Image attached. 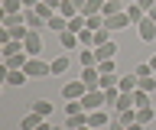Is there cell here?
Masks as SVG:
<instances>
[{
    "instance_id": "obj_5",
    "label": "cell",
    "mask_w": 156,
    "mask_h": 130,
    "mask_svg": "<svg viewBox=\"0 0 156 130\" xmlns=\"http://www.w3.org/2000/svg\"><path fill=\"white\" fill-rule=\"evenodd\" d=\"M104 26H107L111 33H117V30L133 26V23H130V16H127V10H124V13H114V16H104Z\"/></svg>"
},
{
    "instance_id": "obj_10",
    "label": "cell",
    "mask_w": 156,
    "mask_h": 130,
    "mask_svg": "<svg viewBox=\"0 0 156 130\" xmlns=\"http://www.w3.org/2000/svg\"><path fill=\"white\" fill-rule=\"evenodd\" d=\"M42 120H49V117H42L39 111H29V114H23V120H20V127H23V130H36L39 124H42Z\"/></svg>"
},
{
    "instance_id": "obj_23",
    "label": "cell",
    "mask_w": 156,
    "mask_h": 130,
    "mask_svg": "<svg viewBox=\"0 0 156 130\" xmlns=\"http://www.w3.org/2000/svg\"><path fill=\"white\" fill-rule=\"evenodd\" d=\"M78 62H81V69H91V65H98L94 49H81V52H78Z\"/></svg>"
},
{
    "instance_id": "obj_39",
    "label": "cell",
    "mask_w": 156,
    "mask_h": 130,
    "mask_svg": "<svg viewBox=\"0 0 156 130\" xmlns=\"http://www.w3.org/2000/svg\"><path fill=\"white\" fill-rule=\"evenodd\" d=\"M23 7H26V10H36V7H39V0H23Z\"/></svg>"
},
{
    "instance_id": "obj_6",
    "label": "cell",
    "mask_w": 156,
    "mask_h": 130,
    "mask_svg": "<svg viewBox=\"0 0 156 130\" xmlns=\"http://www.w3.org/2000/svg\"><path fill=\"white\" fill-rule=\"evenodd\" d=\"M23 46H26L29 55H42V36H39V30H29L26 39H23Z\"/></svg>"
},
{
    "instance_id": "obj_18",
    "label": "cell",
    "mask_w": 156,
    "mask_h": 130,
    "mask_svg": "<svg viewBox=\"0 0 156 130\" xmlns=\"http://www.w3.org/2000/svg\"><path fill=\"white\" fill-rule=\"evenodd\" d=\"M81 13H85V16H98V13H104V0H85Z\"/></svg>"
},
{
    "instance_id": "obj_17",
    "label": "cell",
    "mask_w": 156,
    "mask_h": 130,
    "mask_svg": "<svg viewBox=\"0 0 156 130\" xmlns=\"http://www.w3.org/2000/svg\"><path fill=\"white\" fill-rule=\"evenodd\" d=\"M29 81V75H26V69H10V75H7V85H26Z\"/></svg>"
},
{
    "instance_id": "obj_8",
    "label": "cell",
    "mask_w": 156,
    "mask_h": 130,
    "mask_svg": "<svg viewBox=\"0 0 156 130\" xmlns=\"http://www.w3.org/2000/svg\"><path fill=\"white\" fill-rule=\"evenodd\" d=\"M136 33H140V39H143V42H153L156 39V20H150V16L140 20V23H136Z\"/></svg>"
},
{
    "instance_id": "obj_44",
    "label": "cell",
    "mask_w": 156,
    "mask_h": 130,
    "mask_svg": "<svg viewBox=\"0 0 156 130\" xmlns=\"http://www.w3.org/2000/svg\"><path fill=\"white\" fill-rule=\"evenodd\" d=\"M150 65H153V72H156V55H153V59H150Z\"/></svg>"
},
{
    "instance_id": "obj_15",
    "label": "cell",
    "mask_w": 156,
    "mask_h": 130,
    "mask_svg": "<svg viewBox=\"0 0 156 130\" xmlns=\"http://www.w3.org/2000/svg\"><path fill=\"white\" fill-rule=\"evenodd\" d=\"M46 26H49L52 33H65V30H68V20L62 16V13H55V16H49V20H46Z\"/></svg>"
},
{
    "instance_id": "obj_12",
    "label": "cell",
    "mask_w": 156,
    "mask_h": 130,
    "mask_svg": "<svg viewBox=\"0 0 156 130\" xmlns=\"http://www.w3.org/2000/svg\"><path fill=\"white\" fill-rule=\"evenodd\" d=\"M94 55H98V62H104V59H114V55H117V42L111 39V42H104V46H98V49H94Z\"/></svg>"
},
{
    "instance_id": "obj_32",
    "label": "cell",
    "mask_w": 156,
    "mask_h": 130,
    "mask_svg": "<svg viewBox=\"0 0 156 130\" xmlns=\"http://www.w3.org/2000/svg\"><path fill=\"white\" fill-rule=\"evenodd\" d=\"M117 81H120V75H117V72H111V75H101V88H117Z\"/></svg>"
},
{
    "instance_id": "obj_7",
    "label": "cell",
    "mask_w": 156,
    "mask_h": 130,
    "mask_svg": "<svg viewBox=\"0 0 156 130\" xmlns=\"http://www.w3.org/2000/svg\"><path fill=\"white\" fill-rule=\"evenodd\" d=\"M81 81H85L88 91H98L101 88V72H98V65H91V69H81Z\"/></svg>"
},
{
    "instance_id": "obj_3",
    "label": "cell",
    "mask_w": 156,
    "mask_h": 130,
    "mask_svg": "<svg viewBox=\"0 0 156 130\" xmlns=\"http://www.w3.org/2000/svg\"><path fill=\"white\" fill-rule=\"evenodd\" d=\"M85 94H88V88H85V81H81V78H78V81H68L65 88H62V98H65V101H81Z\"/></svg>"
},
{
    "instance_id": "obj_41",
    "label": "cell",
    "mask_w": 156,
    "mask_h": 130,
    "mask_svg": "<svg viewBox=\"0 0 156 130\" xmlns=\"http://www.w3.org/2000/svg\"><path fill=\"white\" fill-rule=\"evenodd\" d=\"M127 130H143V124H140V120H133V124H130Z\"/></svg>"
},
{
    "instance_id": "obj_24",
    "label": "cell",
    "mask_w": 156,
    "mask_h": 130,
    "mask_svg": "<svg viewBox=\"0 0 156 130\" xmlns=\"http://www.w3.org/2000/svg\"><path fill=\"white\" fill-rule=\"evenodd\" d=\"M136 120H140V124H153L156 120V111H153V104H150V107H136Z\"/></svg>"
},
{
    "instance_id": "obj_11",
    "label": "cell",
    "mask_w": 156,
    "mask_h": 130,
    "mask_svg": "<svg viewBox=\"0 0 156 130\" xmlns=\"http://www.w3.org/2000/svg\"><path fill=\"white\" fill-rule=\"evenodd\" d=\"M26 62H29V52H16V55H7L3 65L7 69H26Z\"/></svg>"
},
{
    "instance_id": "obj_34",
    "label": "cell",
    "mask_w": 156,
    "mask_h": 130,
    "mask_svg": "<svg viewBox=\"0 0 156 130\" xmlns=\"http://www.w3.org/2000/svg\"><path fill=\"white\" fill-rule=\"evenodd\" d=\"M114 107L117 111H130V107H133V94H120V101H117Z\"/></svg>"
},
{
    "instance_id": "obj_21",
    "label": "cell",
    "mask_w": 156,
    "mask_h": 130,
    "mask_svg": "<svg viewBox=\"0 0 156 130\" xmlns=\"http://www.w3.org/2000/svg\"><path fill=\"white\" fill-rule=\"evenodd\" d=\"M23 16H26V26H29V30H42V26H46V20H42L36 10H23Z\"/></svg>"
},
{
    "instance_id": "obj_30",
    "label": "cell",
    "mask_w": 156,
    "mask_h": 130,
    "mask_svg": "<svg viewBox=\"0 0 156 130\" xmlns=\"http://www.w3.org/2000/svg\"><path fill=\"white\" fill-rule=\"evenodd\" d=\"M33 111H39V114H42V117H52V101H33Z\"/></svg>"
},
{
    "instance_id": "obj_28",
    "label": "cell",
    "mask_w": 156,
    "mask_h": 130,
    "mask_svg": "<svg viewBox=\"0 0 156 130\" xmlns=\"http://www.w3.org/2000/svg\"><path fill=\"white\" fill-rule=\"evenodd\" d=\"M26 7H23V0H3V7H0V13H23Z\"/></svg>"
},
{
    "instance_id": "obj_29",
    "label": "cell",
    "mask_w": 156,
    "mask_h": 130,
    "mask_svg": "<svg viewBox=\"0 0 156 130\" xmlns=\"http://www.w3.org/2000/svg\"><path fill=\"white\" fill-rule=\"evenodd\" d=\"M7 33H10V39H26L29 26H26V23H20V26H7Z\"/></svg>"
},
{
    "instance_id": "obj_1",
    "label": "cell",
    "mask_w": 156,
    "mask_h": 130,
    "mask_svg": "<svg viewBox=\"0 0 156 130\" xmlns=\"http://www.w3.org/2000/svg\"><path fill=\"white\" fill-rule=\"evenodd\" d=\"M26 75H29V78H49V75H52V62H42L39 55H29Z\"/></svg>"
},
{
    "instance_id": "obj_45",
    "label": "cell",
    "mask_w": 156,
    "mask_h": 130,
    "mask_svg": "<svg viewBox=\"0 0 156 130\" xmlns=\"http://www.w3.org/2000/svg\"><path fill=\"white\" fill-rule=\"evenodd\" d=\"M52 130H55V127H52Z\"/></svg>"
},
{
    "instance_id": "obj_37",
    "label": "cell",
    "mask_w": 156,
    "mask_h": 130,
    "mask_svg": "<svg viewBox=\"0 0 156 130\" xmlns=\"http://www.w3.org/2000/svg\"><path fill=\"white\" fill-rule=\"evenodd\" d=\"M81 111H85V107H81V101H68V104H65V114H68V117H72V114H81Z\"/></svg>"
},
{
    "instance_id": "obj_20",
    "label": "cell",
    "mask_w": 156,
    "mask_h": 130,
    "mask_svg": "<svg viewBox=\"0 0 156 130\" xmlns=\"http://www.w3.org/2000/svg\"><path fill=\"white\" fill-rule=\"evenodd\" d=\"M127 16H130V23H133V26H136V23H140V20H146V10H143V7H140V3H136V0H133V3L127 7Z\"/></svg>"
},
{
    "instance_id": "obj_36",
    "label": "cell",
    "mask_w": 156,
    "mask_h": 130,
    "mask_svg": "<svg viewBox=\"0 0 156 130\" xmlns=\"http://www.w3.org/2000/svg\"><path fill=\"white\" fill-rule=\"evenodd\" d=\"M140 88L150 91V94H156V75H150V78H140Z\"/></svg>"
},
{
    "instance_id": "obj_43",
    "label": "cell",
    "mask_w": 156,
    "mask_h": 130,
    "mask_svg": "<svg viewBox=\"0 0 156 130\" xmlns=\"http://www.w3.org/2000/svg\"><path fill=\"white\" fill-rule=\"evenodd\" d=\"M78 130H94V127H91V124H81V127H78Z\"/></svg>"
},
{
    "instance_id": "obj_31",
    "label": "cell",
    "mask_w": 156,
    "mask_h": 130,
    "mask_svg": "<svg viewBox=\"0 0 156 130\" xmlns=\"http://www.w3.org/2000/svg\"><path fill=\"white\" fill-rule=\"evenodd\" d=\"M104 42H111V30H107V26H101V30L94 33V49H98V46H104Z\"/></svg>"
},
{
    "instance_id": "obj_13",
    "label": "cell",
    "mask_w": 156,
    "mask_h": 130,
    "mask_svg": "<svg viewBox=\"0 0 156 130\" xmlns=\"http://www.w3.org/2000/svg\"><path fill=\"white\" fill-rule=\"evenodd\" d=\"M58 13H62L65 20H72V16H78V13H81V7H78L75 0H62V3H58Z\"/></svg>"
},
{
    "instance_id": "obj_27",
    "label": "cell",
    "mask_w": 156,
    "mask_h": 130,
    "mask_svg": "<svg viewBox=\"0 0 156 130\" xmlns=\"http://www.w3.org/2000/svg\"><path fill=\"white\" fill-rule=\"evenodd\" d=\"M81 124H88V111H81V114H72V117H68V124H65V130H78Z\"/></svg>"
},
{
    "instance_id": "obj_9",
    "label": "cell",
    "mask_w": 156,
    "mask_h": 130,
    "mask_svg": "<svg viewBox=\"0 0 156 130\" xmlns=\"http://www.w3.org/2000/svg\"><path fill=\"white\" fill-rule=\"evenodd\" d=\"M117 88L124 91V94H133V91L140 88V78H136V72H130V75H120V81H117Z\"/></svg>"
},
{
    "instance_id": "obj_4",
    "label": "cell",
    "mask_w": 156,
    "mask_h": 130,
    "mask_svg": "<svg viewBox=\"0 0 156 130\" xmlns=\"http://www.w3.org/2000/svg\"><path fill=\"white\" fill-rule=\"evenodd\" d=\"M88 124H91L94 130H107L111 127V117H107L104 107H98V111H88Z\"/></svg>"
},
{
    "instance_id": "obj_22",
    "label": "cell",
    "mask_w": 156,
    "mask_h": 130,
    "mask_svg": "<svg viewBox=\"0 0 156 130\" xmlns=\"http://www.w3.org/2000/svg\"><path fill=\"white\" fill-rule=\"evenodd\" d=\"M78 46H81V49H94V30H81L78 33Z\"/></svg>"
},
{
    "instance_id": "obj_16",
    "label": "cell",
    "mask_w": 156,
    "mask_h": 130,
    "mask_svg": "<svg viewBox=\"0 0 156 130\" xmlns=\"http://www.w3.org/2000/svg\"><path fill=\"white\" fill-rule=\"evenodd\" d=\"M68 69H72V59L68 55H55L52 59V75H65Z\"/></svg>"
},
{
    "instance_id": "obj_2",
    "label": "cell",
    "mask_w": 156,
    "mask_h": 130,
    "mask_svg": "<svg viewBox=\"0 0 156 130\" xmlns=\"http://www.w3.org/2000/svg\"><path fill=\"white\" fill-rule=\"evenodd\" d=\"M81 107H85V111H98V107H107V101H104V88H98V91H88L85 98H81Z\"/></svg>"
},
{
    "instance_id": "obj_19",
    "label": "cell",
    "mask_w": 156,
    "mask_h": 130,
    "mask_svg": "<svg viewBox=\"0 0 156 130\" xmlns=\"http://www.w3.org/2000/svg\"><path fill=\"white\" fill-rule=\"evenodd\" d=\"M150 104H153V94L143 91V88H136L133 91V107H150Z\"/></svg>"
},
{
    "instance_id": "obj_42",
    "label": "cell",
    "mask_w": 156,
    "mask_h": 130,
    "mask_svg": "<svg viewBox=\"0 0 156 130\" xmlns=\"http://www.w3.org/2000/svg\"><path fill=\"white\" fill-rule=\"evenodd\" d=\"M36 130H52V124H49V120H42V124H39Z\"/></svg>"
},
{
    "instance_id": "obj_14",
    "label": "cell",
    "mask_w": 156,
    "mask_h": 130,
    "mask_svg": "<svg viewBox=\"0 0 156 130\" xmlns=\"http://www.w3.org/2000/svg\"><path fill=\"white\" fill-rule=\"evenodd\" d=\"M58 42H62V49L65 52H72V49H78V36L72 30H65V33H58Z\"/></svg>"
},
{
    "instance_id": "obj_26",
    "label": "cell",
    "mask_w": 156,
    "mask_h": 130,
    "mask_svg": "<svg viewBox=\"0 0 156 130\" xmlns=\"http://www.w3.org/2000/svg\"><path fill=\"white\" fill-rule=\"evenodd\" d=\"M85 26H88V16H85V13H78V16H72V20H68V30L75 33V36L85 30Z\"/></svg>"
},
{
    "instance_id": "obj_25",
    "label": "cell",
    "mask_w": 156,
    "mask_h": 130,
    "mask_svg": "<svg viewBox=\"0 0 156 130\" xmlns=\"http://www.w3.org/2000/svg\"><path fill=\"white\" fill-rule=\"evenodd\" d=\"M124 0H104V16H114V13H124Z\"/></svg>"
},
{
    "instance_id": "obj_40",
    "label": "cell",
    "mask_w": 156,
    "mask_h": 130,
    "mask_svg": "<svg viewBox=\"0 0 156 130\" xmlns=\"http://www.w3.org/2000/svg\"><path fill=\"white\" fill-rule=\"evenodd\" d=\"M107 130H127V127L120 124V120H111V127H107Z\"/></svg>"
},
{
    "instance_id": "obj_38",
    "label": "cell",
    "mask_w": 156,
    "mask_h": 130,
    "mask_svg": "<svg viewBox=\"0 0 156 130\" xmlns=\"http://www.w3.org/2000/svg\"><path fill=\"white\" fill-rule=\"evenodd\" d=\"M136 3H140V7H143L146 13H150V10H153V7H156V0H136Z\"/></svg>"
},
{
    "instance_id": "obj_33",
    "label": "cell",
    "mask_w": 156,
    "mask_h": 130,
    "mask_svg": "<svg viewBox=\"0 0 156 130\" xmlns=\"http://www.w3.org/2000/svg\"><path fill=\"white\" fill-rule=\"evenodd\" d=\"M136 78H150V75H156V72H153V65H150V62H143V65H136Z\"/></svg>"
},
{
    "instance_id": "obj_35",
    "label": "cell",
    "mask_w": 156,
    "mask_h": 130,
    "mask_svg": "<svg viewBox=\"0 0 156 130\" xmlns=\"http://www.w3.org/2000/svg\"><path fill=\"white\" fill-rule=\"evenodd\" d=\"M98 72H101V75H111V72H117L114 59H104V62H98Z\"/></svg>"
}]
</instances>
